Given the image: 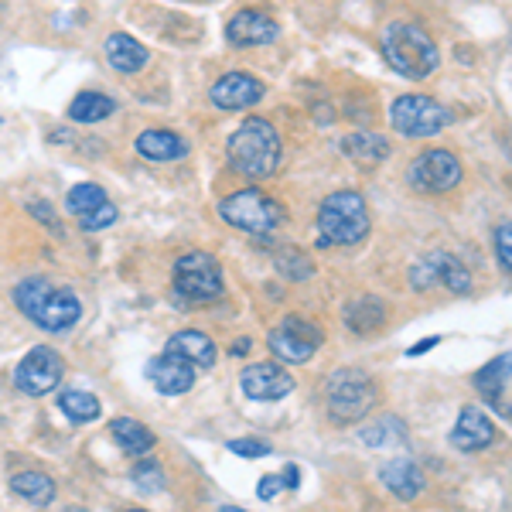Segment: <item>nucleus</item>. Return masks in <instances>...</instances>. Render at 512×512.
Wrapping results in <instances>:
<instances>
[{
    "label": "nucleus",
    "instance_id": "4",
    "mask_svg": "<svg viewBox=\"0 0 512 512\" xmlns=\"http://www.w3.org/2000/svg\"><path fill=\"white\" fill-rule=\"evenodd\" d=\"M219 216L233 229H243V233H250V236L277 233V229L287 222L284 205L274 202V198L267 192H260V188H243V192H233L229 198H222Z\"/></svg>",
    "mask_w": 512,
    "mask_h": 512
},
{
    "label": "nucleus",
    "instance_id": "25",
    "mask_svg": "<svg viewBox=\"0 0 512 512\" xmlns=\"http://www.w3.org/2000/svg\"><path fill=\"white\" fill-rule=\"evenodd\" d=\"M110 434H113V441H117V448H120V451H127V454H147V451L154 448L151 427L137 424V420H130V417L113 420V424H110Z\"/></svg>",
    "mask_w": 512,
    "mask_h": 512
},
{
    "label": "nucleus",
    "instance_id": "37",
    "mask_svg": "<svg viewBox=\"0 0 512 512\" xmlns=\"http://www.w3.org/2000/svg\"><path fill=\"white\" fill-rule=\"evenodd\" d=\"M437 342H441V338H437V335H434V338H424V342H417V345H414V349H410L407 355H424L427 349H434V345H437Z\"/></svg>",
    "mask_w": 512,
    "mask_h": 512
},
{
    "label": "nucleus",
    "instance_id": "21",
    "mask_svg": "<svg viewBox=\"0 0 512 512\" xmlns=\"http://www.w3.org/2000/svg\"><path fill=\"white\" fill-rule=\"evenodd\" d=\"M103 52H106V59H110V65L117 72H123V76H130V72H140L147 65V48L140 45L137 38H130V35H110L106 38V45H103Z\"/></svg>",
    "mask_w": 512,
    "mask_h": 512
},
{
    "label": "nucleus",
    "instance_id": "33",
    "mask_svg": "<svg viewBox=\"0 0 512 512\" xmlns=\"http://www.w3.org/2000/svg\"><path fill=\"white\" fill-rule=\"evenodd\" d=\"M390 431L393 434H403L407 427H403L396 417H383V420H376V424L362 427V441H366L369 448H383V444H400L396 437H390Z\"/></svg>",
    "mask_w": 512,
    "mask_h": 512
},
{
    "label": "nucleus",
    "instance_id": "32",
    "mask_svg": "<svg viewBox=\"0 0 512 512\" xmlns=\"http://www.w3.org/2000/svg\"><path fill=\"white\" fill-rule=\"evenodd\" d=\"M277 270L284 277H291V280H308L311 274H315V263H311L301 250H294V246H280Z\"/></svg>",
    "mask_w": 512,
    "mask_h": 512
},
{
    "label": "nucleus",
    "instance_id": "8",
    "mask_svg": "<svg viewBox=\"0 0 512 512\" xmlns=\"http://www.w3.org/2000/svg\"><path fill=\"white\" fill-rule=\"evenodd\" d=\"M270 352L277 355L280 362H291V366H304V362L315 359V352L321 349L325 335L315 321L301 318V315H287L280 325L270 332Z\"/></svg>",
    "mask_w": 512,
    "mask_h": 512
},
{
    "label": "nucleus",
    "instance_id": "6",
    "mask_svg": "<svg viewBox=\"0 0 512 512\" xmlns=\"http://www.w3.org/2000/svg\"><path fill=\"white\" fill-rule=\"evenodd\" d=\"M325 400L335 420H362L376 403V386L362 369H338L325 379Z\"/></svg>",
    "mask_w": 512,
    "mask_h": 512
},
{
    "label": "nucleus",
    "instance_id": "5",
    "mask_svg": "<svg viewBox=\"0 0 512 512\" xmlns=\"http://www.w3.org/2000/svg\"><path fill=\"white\" fill-rule=\"evenodd\" d=\"M175 297L178 308H188V304H209L222 297V267L212 253L192 250L185 256H178L175 263Z\"/></svg>",
    "mask_w": 512,
    "mask_h": 512
},
{
    "label": "nucleus",
    "instance_id": "40",
    "mask_svg": "<svg viewBox=\"0 0 512 512\" xmlns=\"http://www.w3.org/2000/svg\"><path fill=\"white\" fill-rule=\"evenodd\" d=\"M65 512H86V509H79V506H72V509H65Z\"/></svg>",
    "mask_w": 512,
    "mask_h": 512
},
{
    "label": "nucleus",
    "instance_id": "3",
    "mask_svg": "<svg viewBox=\"0 0 512 512\" xmlns=\"http://www.w3.org/2000/svg\"><path fill=\"white\" fill-rule=\"evenodd\" d=\"M369 233V205L359 192L328 195L318 209V243L321 246H355Z\"/></svg>",
    "mask_w": 512,
    "mask_h": 512
},
{
    "label": "nucleus",
    "instance_id": "15",
    "mask_svg": "<svg viewBox=\"0 0 512 512\" xmlns=\"http://www.w3.org/2000/svg\"><path fill=\"white\" fill-rule=\"evenodd\" d=\"M209 96L219 110H250L263 99V82L250 72H229L212 86Z\"/></svg>",
    "mask_w": 512,
    "mask_h": 512
},
{
    "label": "nucleus",
    "instance_id": "19",
    "mask_svg": "<svg viewBox=\"0 0 512 512\" xmlns=\"http://www.w3.org/2000/svg\"><path fill=\"white\" fill-rule=\"evenodd\" d=\"M164 352H171V355H178V359H185V362H192L195 369H209V366H216V359H219V349H216V342H212L205 332H195V328H185V332H175L168 338V349Z\"/></svg>",
    "mask_w": 512,
    "mask_h": 512
},
{
    "label": "nucleus",
    "instance_id": "39",
    "mask_svg": "<svg viewBox=\"0 0 512 512\" xmlns=\"http://www.w3.org/2000/svg\"><path fill=\"white\" fill-rule=\"evenodd\" d=\"M219 512H246V509H236V506H222Z\"/></svg>",
    "mask_w": 512,
    "mask_h": 512
},
{
    "label": "nucleus",
    "instance_id": "24",
    "mask_svg": "<svg viewBox=\"0 0 512 512\" xmlns=\"http://www.w3.org/2000/svg\"><path fill=\"white\" fill-rule=\"evenodd\" d=\"M509 376H512V352L499 355V359H492L489 366L478 369V373L472 376V386L485 396V400L499 403L502 386H506V379H509Z\"/></svg>",
    "mask_w": 512,
    "mask_h": 512
},
{
    "label": "nucleus",
    "instance_id": "31",
    "mask_svg": "<svg viewBox=\"0 0 512 512\" xmlns=\"http://www.w3.org/2000/svg\"><path fill=\"white\" fill-rule=\"evenodd\" d=\"M301 485V468L297 465H284V472L280 475H263L260 478V485H256V495H260L263 502H270V499H277L284 489H297Z\"/></svg>",
    "mask_w": 512,
    "mask_h": 512
},
{
    "label": "nucleus",
    "instance_id": "7",
    "mask_svg": "<svg viewBox=\"0 0 512 512\" xmlns=\"http://www.w3.org/2000/svg\"><path fill=\"white\" fill-rule=\"evenodd\" d=\"M390 123L403 137H434L451 123V113L448 106H441L431 96L410 93L390 106Z\"/></svg>",
    "mask_w": 512,
    "mask_h": 512
},
{
    "label": "nucleus",
    "instance_id": "14",
    "mask_svg": "<svg viewBox=\"0 0 512 512\" xmlns=\"http://www.w3.org/2000/svg\"><path fill=\"white\" fill-rule=\"evenodd\" d=\"M147 379H151V386L158 393L181 396L195 386V366L185 359H178V355H171V352H161L147 362Z\"/></svg>",
    "mask_w": 512,
    "mask_h": 512
},
{
    "label": "nucleus",
    "instance_id": "27",
    "mask_svg": "<svg viewBox=\"0 0 512 512\" xmlns=\"http://www.w3.org/2000/svg\"><path fill=\"white\" fill-rule=\"evenodd\" d=\"M342 147H345V154H349L352 161L366 164V168H373V164L390 158V144H386L383 137H376V134H352V137L342 140Z\"/></svg>",
    "mask_w": 512,
    "mask_h": 512
},
{
    "label": "nucleus",
    "instance_id": "13",
    "mask_svg": "<svg viewBox=\"0 0 512 512\" xmlns=\"http://www.w3.org/2000/svg\"><path fill=\"white\" fill-rule=\"evenodd\" d=\"M239 386H243V393L250 400H284L294 390V376L287 369L274 366V362H256V366L243 369Z\"/></svg>",
    "mask_w": 512,
    "mask_h": 512
},
{
    "label": "nucleus",
    "instance_id": "11",
    "mask_svg": "<svg viewBox=\"0 0 512 512\" xmlns=\"http://www.w3.org/2000/svg\"><path fill=\"white\" fill-rule=\"evenodd\" d=\"M410 185L424 195H441L451 192L454 185L461 181V161L454 158L451 151H424L420 158L410 164Z\"/></svg>",
    "mask_w": 512,
    "mask_h": 512
},
{
    "label": "nucleus",
    "instance_id": "1",
    "mask_svg": "<svg viewBox=\"0 0 512 512\" xmlns=\"http://www.w3.org/2000/svg\"><path fill=\"white\" fill-rule=\"evenodd\" d=\"M229 164L246 178H270L280 164V134L274 123L253 117L229 137Z\"/></svg>",
    "mask_w": 512,
    "mask_h": 512
},
{
    "label": "nucleus",
    "instance_id": "38",
    "mask_svg": "<svg viewBox=\"0 0 512 512\" xmlns=\"http://www.w3.org/2000/svg\"><path fill=\"white\" fill-rule=\"evenodd\" d=\"M243 352H250V338H246V342H236L233 345V355H243Z\"/></svg>",
    "mask_w": 512,
    "mask_h": 512
},
{
    "label": "nucleus",
    "instance_id": "2",
    "mask_svg": "<svg viewBox=\"0 0 512 512\" xmlns=\"http://www.w3.org/2000/svg\"><path fill=\"white\" fill-rule=\"evenodd\" d=\"M383 59L393 65L400 76L407 79H427L437 69L441 55H437L434 38L427 35L420 24L396 21L383 31Z\"/></svg>",
    "mask_w": 512,
    "mask_h": 512
},
{
    "label": "nucleus",
    "instance_id": "18",
    "mask_svg": "<svg viewBox=\"0 0 512 512\" xmlns=\"http://www.w3.org/2000/svg\"><path fill=\"white\" fill-rule=\"evenodd\" d=\"M495 441V427L492 420L482 414L478 407H465L458 414V424L451 431V444L461 451H482Z\"/></svg>",
    "mask_w": 512,
    "mask_h": 512
},
{
    "label": "nucleus",
    "instance_id": "35",
    "mask_svg": "<svg viewBox=\"0 0 512 512\" xmlns=\"http://www.w3.org/2000/svg\"><path fill=\"white\" fill-rule=\"evenodd\" d=\"M495 256L506 270H512V222H502L495 229Z\"/></svg>",
    "mask_w": 512,
    "mask_h": 512
},
{
    "label": "nucleus",
    "instance_id": "28",
    "mask_svg": "<svg viewBox=\"0 0 512 512\" xmlns=\"http://www.w3.org/2000/svg\"><path fill=\"white\" fill-rule=\"evenodd\" d=\"M117 113V103L103 93H79L69 106V117L76 123H99Z\"/></svg>",
    "mask_w": 512,
    "mask_h": 512
},
{
    "label": "nucleus",
    "instance_id": "12",
    "mask_svg": "<svg viewBox=\"0 0 512 512\" xmlns=\"http://www.w3.org/2000/svg\"><path fill=\"white\" fill-rule=\"evenodd\" d=\"M65 209L79 219V226L86 229V233L110 229L113 222H117V216H120L117 205L106 198V192L96 185V181H82V185L72 188L69 198H65Z\"/></svg>",
    "mask_w": 512,
    "mask_h": 512
},
{
    "label": "nucleus",
    "instance_id": "41",
    "mask_svg": "<svg viewBox=\"0 0 512 512\" xmlns=\"http://www.w3.org/2000/svg\"><path fill=\"white\" fill-rule=\"evenodd\" d=\"M130 512H147V509H130Z\"/></svg>",
    "mask_w": 512,
    "mask_h": 512
},
{
    "label": "nucleus",
    "instance_id": "29",
    "mask_svg": "<svg viewBox=\"0 0 512 512\" xmlns=\"http://www.w3.org/2000/svg\"><path fill=\"white\" fill-rule=\"evenodd\" d=\"M59 407H62V414L69 420H76V424H89V420H96L103 414V403L86 390H65L59 396Z\"/></svg>",
    "mask_w": 512,
    "mask_h": 512
},
{
    "label": "nucleus",
    "instance_id": "34",
    "mask_svg": "<svg viewBox=\"0 0 512 512\" xmlns=\"http://www.w3.org/2000/svg\"><path fill=\"white\" fill-rule=\"evenodd\" d=\"M229 451L239 454V458H267L270 444L256 441V437H236V441H229Z\"/></svg>",
    "mask_w": 512,
    "mask_h": 512
},
{
    "label": "nucleus",
    "instance_id": "22",
    "mask_svg": "<svg viewBox=\"0 0 512 512\" xmlns=\"http://www.w3.org/2000/svg\"><path fill=\"white\" fill-rule=\"evenodd\" d=\"M137 151L144 154L147 161H178L188 154V140H181L171 130H144L137 137Z\"/></svg>",
    "mask_w": 512,
    "mask_h": 512
},
{
    "label": "nucleus",
    "instance_id": "20",
    "mask_svg": "<svg viewBox=\"0 0 512 512\" xmlns=\"http://www.w3.org/2000/svg\"><path fill=\"white\" fill-rule=\"evenodd\" d=\"M379 482L390 489L396 499H417L424 492V475L410 458H393L379 468Z\"/></svg>",
    "mask_w": 512,
    "mask_h": 512
},
{
    "label": "nucleus",
    "instance_id": "26",
    "mask_svg": "<svg viewBox=\"0 0 512 512\" xmlns=\"http://www.w3.org/2000/svg\"><path fill=\"white\" fill-rule=\"evenodd\" d=\"M11 492L21 495L31 506H48L55 499V482L45 472H21L11 478Z\"/></svg>",
    "mask_w": 512,
    "mask_h": 512
},
{
    "label": "nucleus",
    "instance_id": "16",
    "mask_svg": "<svg viewBox=\"0 0 512 512\" xmlns=\"http://www.w3.org/2000/svg\"><path fill=\"white\" fill-rule=\"evenodd\" d=\"M277 35H280L277 21L263 11H239L236 18L226 24V38L233 41L236 48L270 45V41H277Z\"/></svg>",
    "mask_w": 512,
    "mask_h": 512
},
{
    "label": "nucleus",
    "instance_id": "36",
    "mask_svg": "<svg viewBox=\"0 0 512 512\" xmlns=\"http://www.w3.org/2000/svg\"><path fill=\"white\" fill-rule=\"evenodd\" d=\"M134 482L140 485V489H147V492L164 489V475H161L158 465H137L134 468Z\"/></svg>",
    "mask_w": 512,
    "mask_h": 512
},
{
    "label": "nucleus",
    "instance_id": "30",
    "mask_svg": "<svg viewBox=\"0 0 512 512\" xmlns=\"http://www.w3.org/2000/svg\"><path fill=\"white\" fill-rule=\"evenodd\" d=\"M55 291V284L48 277H28L21 280L18 287H14V304L21 308V315L35 318V311L45 304V297Z\"/></svg>",
    "mask_w": 512,
    "mask_h": 512
},
{
    "label": "nucleus",
    "instance_id": "17",
    "mask_svg": "<svg viewBox=\"0 0 512 512\" xmlns=\"http://www.w3.org/2000/svg\"><path fill=\"white\" fill-rule=\"evenodd\" d=\"M79 318H82L79 297L72 291H65V287H55V291L45 297V304L35 311V318H31V321L45 328V332H65V328H72Z\"/></svg>",
    "mask_w": 512,
    "mask_h": 512
},
{
    "label": "nucleus",
    "instance_id": "42",
    "mask_svg": "<svg viewBox=\"0 0 512 512\" xmlns=\"http://www.w3.org/2000/svg\"><path fill=\"white\" fill-rule=\"evenodd\" d=\"M0 123H4V120H0Z\"/></svg>",
    "mask_w": 512,
    "mask_h": 512
},
{
    "label": "nucleus",
    "instance_id": "9",
    "mask_svg": "<svg viewBox=\"0 0 512 512\" xmlns=\"http://www.w3.org/2000/svg\"><path fill=\"white\" fill-rule=\"evenodd\" d=\"M62 373H65L62 355L55 349H48V345H35V349L18 362V369H14V386L28 396H45L62 383Z\"/></svg>",
    "mask_w": 512,
    "mask_h": 512
},
{
    "label": "nucleus",
    "instance_id": "23",
    "mask_svg": "<svg viewBox=\"0 0 512 512\" xmlns=\"http://www.w3.org/2000/svg\"><path fill=\"white\" fill-rule=\"evenodd\" d=\"M383 321H386V301H379V297H359V301H352L345 308V325L359 335L376 332Z\"/></svg>",
    "mask_w": 512,
    "mask_h": 512
},
{
    "label": "nucleus",
    "instance_id": "10",
    "mask_svg": "<svg viewBox=\"0 0 512 512\" xmlns=\"http://www.w3.org/2000/svg\"><path fill=\"white\" fill-rule=\"evenodd\" d=\"M410 284H414L417 291H427V287H434V284H444L454 294H465L468 287H472V277H468L465 263H461L454 253L434 250V253H427L424 260L414 263V270H410Z\"/></svg>",
    "mask_w": 512,
    "mask_h": 512
}]
</instances>
